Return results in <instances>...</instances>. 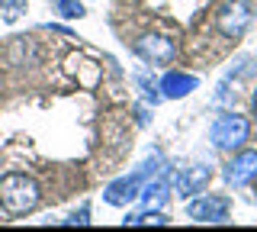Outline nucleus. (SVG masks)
<instances>
[{"label": "nucleus", "instance_id": "1", "mask_svg": "<svg viewBox=\"0 0 257 232\" xmlns=\"http://www.w3.org/2000/svg\"><path fill=\"white\" fill-rule=\"evenodd\" d=\"M39 184L23 171H10L0 178V206L10 216H26L39 206Z\"/></svg>", "mask_w": 257, "mask_h": 232}, {"label": "nucleus", "instance_id": "2", "mask_svg": "<svg viewBox=\"0 0 257 232\" xmlns=\"http://www.w3.org/2000/svg\"><path fill=\"white\" fill-rule=\"evenodd\" d=\"M247 132H251V126H247L244 116H235V113H225L212 123V129H209V139H212L215 148H241L247 142Z\"/></svg>", "mask_w": 257, "mask_h": 232}, {"label": "nucleus", "instance_id": "3", "mask_svg": "<svg viewBox=\"0 0 257 232\" xmlns=\"http://www.w3.org/2000/svg\"><path fill=\"white\" fill-rule=\"evenodd\" d=\"M231 203L228 197H215V194H203L199 200H190L187 206V216L196 222H225V216H228Z\"/></svg>", "mask_w": 257, "mask_h": 232}, {"label": "nucleus", "instance_id": "4", "mask_svg": "<svg viewBox=\"0 0 257 232\" xmlns=\"http://www.w3.org/2000/svg\"><path fill=\"white\" fill-rule=\"evenodd\" d=\"M247 23H251V7H247L244 0H231L219 13V33L228 36V39H238L247 29Z\"/></svg>", "mask_w": 257, "mask_h": 232}, {"label": "nucleus", "instance_id": "5", "mask_svg": "<svg viewBox=\"0 0 257 232\" xmlns=\"http://www.w3.org/2000/svg\"><path fill=\"white\" fill-rule=\"evenodd\" d=\"M254 174H257V151H251V148L238 151V155L231 158V165L225 168V181H228L231 187H244Z\"/></svg>", "mask_w": 257, "mask_h": 232}, {"label": "nucleus", "instance_id": "6", "mask_svg": "<svg viewBox=\"0 0 257 232\" xmlns=\"http://www.w3.org/2000/svg\"><path fill=\"white\" fill-rule=\"evenodd\" d=\"M135 52H139L145 61H151V65H167V61L174 58V45H171V39H164V36H142L139 42H135Z\"/></svg>", "mask_w": 257, "mask_h": 232}, {"label": "nucleus", "instance_id": "7", "mask_svg": "<svg viewBox=\"0 0 257 232\" xmlns=\"http://www.w3.org/2000/svg\"><path fill=\"white\" fill-rule=\"evenodd\" d=\"M206 184H209V168L206 165L183 168V171L177 174V194H180V197H193V194H199Z\"/></svg>", "mask_w": 257, "mask_h": 232}, {"label": "nucleus", "instance_id": "8", "mask_svg": "<svg viewBox=\"0 0 257 232\" xmlns=\"http://www.w3.org/2000/svg\"><path fill=\"white\" fill-rule=\"evenodd\" d=\"M139 190H142V178H139V174H132V178L112 181L103 197H106V203H112V206H125L128 200L139 197Z\"/></svg>", "mask_w": 257, "mask_h": 232}, {"label": "nucleus", "instance_id": "9", "mask_svg": "<svg viewBox=\"0 0 257 232\" xmlns=\"http://www.w3.org/2000/svg\"><path fill=\"white\" fill-rule=\"evenodd\" d=\"M161 91H164L167 97H187L190 91H196V78L171 71V74H164V81H161Z\"/></svg>", "mask_w": 257, "mask_h": 232}, {"label": "nucleus", "instance_id": "10", "mask_svg": "<svg viewBox=\"0 0 257 232\" xmlns=\"http://www.w3.org/2000/svg\"><path fill=\"white\" fill-rule=\"evenodd\" d=\"M164 200H167V184L164 181H155V184H148V187L142 190V203L148 206V210H158Z\"/></svg>", "mask_w": 257, "mask_h": 232}, {"label": "nucleus", "instance_id": "11", "mask_svg": "<svg viewBox=\"0 0 257 232\" xmlns=\"http://www.w3.org/2000/svg\"><path fill=\"white\" fill-rule=\"evenodd\" d=\"M26 13V0H0V20L4 23H16Z\"/></svg>", "mask_w": 257, "mask_h": 232}, {"label": "nucleus", "instance_id": "12", "mask_svg": "<svg viewBox=\"0 0 257 232\" xmlns=\"http://www.w3.org/2000/svg\"><path fill=\"white\" fill-rule=\"evenodd\" d=\"M167 216L164 213H158V210H148V213H142V216H128L125 219V226H167Z\"/></svg>", "mask_w": 257, "mask_h": 232}, {"label": "nucleus", "instance_id": "13", "mask_svg": "<svg viewBox=\"0 0 257 232\" xmlns=\"http://www.w3.org/2000/svg\"><path fill=\"white\" fill-rule=\"evenodd\" d=\"M55 7H58V13L61 17H84V4H80V0H52Z\"/></svg>", "mask_w": 257, "mask_h": 232}, {"label": "nucleus", "instance_id": "14", "mask_svg": "<svg viewBox=\"0 0 257 232\" xmlns=\"http://www.w3.org/2000/svg\"><path fill=\"white\" fill-rule=\"evenodd\" d=\"M254 116H257V94H254Z\"/></svg>", "mask_w": 257, "mask_h": 232}]
</instances>
